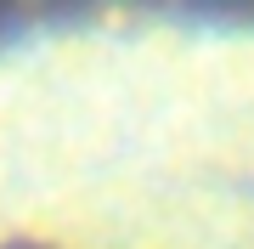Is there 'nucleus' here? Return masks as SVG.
Returning <instances> with one entry per match:
<instances>
[{"label": "nucleus", "mask_w": 254, "mask_h": 249, "mask_svg": "<svg viewBox=\"0 0 254 249\" xmlns=\"http://www.w3.org/2000/svg\"><path fill=\"white\" fill-rule=\"evenodd\" d=\"M0 249H254V11L0 23Z\"/></svg>", "instance_id": "nucleus-1"}]
</instances>
